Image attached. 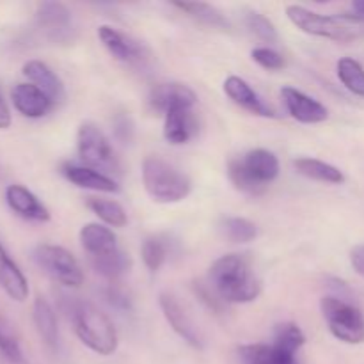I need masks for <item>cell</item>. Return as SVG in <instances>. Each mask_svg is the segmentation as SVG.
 Returning a JSON list of instances; mask_svg holds the SVG:
<instances>
[{
  "label": "cell",
  "mask_w": 364,
  "mask_h": 364,
  "mask_svg": "<svg viewBox=\"0 0 364 364\" xmlns=\"http://www.w3.org/2000/svg\"><path fill=\"white\" fill-rule=\"evenodd\" d=\"M208 287L228 304H247L262 294V281L245 255H224L208 270Z\"/></svg>",
  "instance_id": "6da1fadb"
},
{
  "label": "cell",
  "mask_w": 364,
  "mask_h": 364,
  "mask_svg": "<svg viewBox=\"0 0 364 364\" xmlns=\"http://www.w3.org/2000/svg\"><path fill=\"white\" fill-rule=\"evenodd\" d=\"M68 320L73 326L78 340L98 355H112L119 345V336L109 316L87 301L66 297Z\"/></svg>",
  "instance_id": "7a4b0ae2"
},
{
  "label": "cell",
  "mask_w": 364,
  "mask_h": 364,
  "mask_svg": "<svg viewBox=\"0 0 364 364\" xmlns=\"http://www.w3.org/2000/svg\"><path fill=\"white\" fill-rule=\"evenodd\" d=\"M287 16L299 31L316 38H326L338 43L364 38V20L352 11L340 14H322L304 6L291 4L287 7Z\"/></svg>",
  "instance_id": "3957f363"
},
{
  "label": "cell",
  "mask_w": 364,
  "mask_h": 364,
  "mask_svg": "<svg viewBox=\"0 0 364 364\" xmlns=\"http://www.w3.org/2000/svg\"><path fill=\"white\" fill-rule=\"evenodd\" d=\"M279 176V160L269 149L256 148L240 159L228 164V178L235 188L244 194L258 196L265 192L272 181Z\"/></svg>",
  "instance_id": "277c9868"
},
{
  "label": "cell",
  "mask_w": 364,
  "mask_h": 364,
  "mask_svg": "<svg viewBox=\"0 0 364 364\" xmlns=\"http://www.w3.org/2000/svg\"><path fill=\"white\" fill-rule=\"evenodd\" d=\"M142 183L156 203H180L188 198L192 183L188 176L160 156H146L142 162Z\"/></svg>",
  "instance_id": "5b68a950"
},
{
  "label": "cell",
  "mask_w": 364,
  "mask_h": 364,
  "mask_svg": "<svg viewBox=\"0 0 364 364\" xmlns=\"http://www.w3.org/2000/svg\"><path fill=\"white\" fill-rule=\"evenodd\" d=\"M320 311L336 340L348 345L364 343V315L347 299L327 295L320 301Z\"/></svg>",
  "instance_id": "8992f818"
},
{
  "label": "cell",
  "mask_w": 364,
  "mask_h": 364,
  "mask_svg": "<svg viewBox=\"0 0 364 364\" xmlns=\"http://www.w3.org/2000/svg\"><path fill=\"white\" fill-rule=\"evenodd\" d=\"M77 153L82 164L100 173H121L109 137L95 123H82L77 132Z\"/></svg>",
  "instance_id": "52a82bcc"
},
{
  "label": "cell",
  "mask_w": 364,
  "mask_h": 364,
  "mask_svg": "<svg viewBox=\"0 0 364 364\" xmlns=\"http://www.w3.org/2000/svg\"><path fill=\"white\" fill-rule=\"evenodd\" d=\"M34 262L53 281L68 288H78L84 283L80 263L68 249L53 244H41L34 249Z\"/></svg>",
  "instance_id": "ba28073f"
},
{
  "label": "cell",
  "mask_w": 364,
  "mask_h": 364,
  "mask_svg": "<svg viewBox=\"0 0 364 364\" xmlns=\"http://www.w3.org/2000/svg\"><path fill=\"white\" fill-rule=\"evenodd\" d=\"M36 27L50 43H71L77 34L73 14L60 2H43L36 11Z\"/></svg>",
  "instance_id": "9c48e42d"
},
{
  "label": "cell",
  "mask_w": 364,
  "mask_h": 364,
  "mask_svg": "<svg viewBox=\"0 0 364 364\" xmlns=\"http://www.w3.org/2000/svg\"><path fill=\"white\" fill-rule=\"evenodd\" d=\"M159 304L164 313V318L167 320L171 329H173L185 343L191 345L192 348L201 350V348L205 347V340H203L201 336V331L198 329V326H196L194 320L191 318V315L185 311V308L180 304V301H178L173 294H169V291H162V294L159 295Z\"/></svg>",
  "instance_id": "30bf717a"
},
{
  "label": "cell",
  "mask_w": 364,
  "mask_h": 364,
  "mask_svg": "<svg viewBox=\"0 0 364 364\" xmlns=\"http://www.w3.org/2000/svg\"><path fill=\"white\" fill-rule=\"evenodd\" d=\"M98 38L102 45L105 46L107 52L117 59L119 63L130 64V66H139L148 59V50L139 41L132 39L130 36L123 34L117 28L110 25H102L98 27Z\"/></svg>",
  "instance_id": "8fae6325"
},
{
  "label": "cell",
  "mask_w": 364,
  "mask_h": 364,
  "mask_svg": "<svg viewBox=\"0 0 364 364\" xmlns=\"http://www.w3.org/2000/svg\"><path fill=\"white\" fill-rule=\"evenodd\" d=\"M198 96L188 85L180 82L159 84L148 96V105L153 112L166 116L173 109H194Z\"/></svg>",
  "instance_id": "7c38bea8"
},
{
  "label": "cell",
  "mask_w": 364,
  "mask_h": 364,
  "mask_svg": "<svg viewBox=\"0 0 364 364\" xmlns=\"http://www.w3.org/2000/svg\"><path fill=\"white\" fill-rule=\"evenodd\" d=\"M281 98H283L288 114L294 119H297L299 123L315 124L322 123V121H326L329 117V110H327L326 105H322L318 100L311 98L306 92L290 87V85L281 89Z\"/></svg>",
  "instance_id": "4fadbf2b"
},
{
  "label": "cell",
  "mask_w": 364,
  "mask_h": 364,
  "mask_svg": "<svg viewBox=\"0 0 364 364\" xmlns=\"http://www.w3.org/2000/svg\"><path fill=\"white\" fill-rule=\"evenodd\" d=\"M60 173H63V176L70 183L77 185L80 188L103 192V194H116V192H119V185H117L114 178H110L105 173H100L96 169H91V167L84 166V164L68 162L60 167Z\"/></svg>",
  "instance_id": "5bb4252c"
},
{
  "label": "cell",
  "mask_w": 364,
  "mask_h": 364,
  "mask_svg": "<svg viewBox=\"0 0 364 364\" xmlns=\"http://www.w3.org/2000/svg\"><path fill=\"white\" fill-rule=\"evenodd\" d=\"M11 102H13L14 109L28 119H39L55 107L52 100L31 82L14 85L11 91Z\"/></svg>",
  "instance_id": "9a60e30c"
},
{
  "label": "cell",
  "mask_w": 364,
  "mask_h": 364,
  "mask_svg": "<svg viewBox=\"0 0 364 364\" xmlns=\"http://www.w3.org/2000/svg\"><path fill=\"white\" fill-rule=\"evenodd\" d=\"M299 352L272 340V343H251L238 347V358L244 364H301Z\"/></svg>",
  "instance_id": "2e32d148"
},
{
  "label": "cell",
  "mask_w": 364,
  "mask_h": 364,
  "mask_svg": "<svg viewBox=\"0 0 364 364\" xmlns=\"http://www.w3.org/2000/svg\"><path fill=\"white\" fill-rule=\"evenodd\" d=\"M224 92L228 95V98L233 103L240 105L242 109H245L247 112L255 114V116L262 117H276V110L270 105H267L262 98H259L258 92L244 80V78L237 77V75H231L224 80Z\"/></svg>",
  "instance_id": "e0dca14e"
},
{
  "label": "cell",
  "mask_w": 364,
  "mask_h": 364,
  "mask_svg": "<svg viewBox=\"0 0 364 364\" xmlns=\"http://www.w3.org/2000/svg\"><path fill=\"white\" fill-rule=\"evenodd\" d=\"M6 203L21 219L34 223H48L50 212L45 205L23 185H9L6 188Z\"/></svg>",
  "instance_id": "ac0fdd59"
},
{
  "label": "cell",
  "mask_w": 364,
  "mask_h": 364,
  "mask_svg": "<svg viewBox=\"0 0 364 364\" xmlns=\"http://www.w3.org/2000/svg\"><path fill=\"white\" fill-rule=\"evenodd\" d=\"M198 117L192 109H173L164 116V137L169 144H187L198 135Z\"/></svg>",
  "instance_id": "d6986e66"
},
{
  "label": "cell",
  "mask_w": 364,
  "mask_h": 364,
  "mask_svg": "<svg viewBox=\"0 0 364 364\" xmlns=\"http://www.w3.org/2000/svg\"><path fill=\"white\" fill-rule=\"evenodd\" d=\"M23 75L28 78L31 84H34L36 87L41 89L46 96L53 102V105L57 103H63L64 98H66V91H64V84L59 78V75L45 64L43 60L32 59L27 60L23 64Z\"/></svg>",
  "instance_id": "ffe728a7"
},
{
  "label": "cell",
  "mask_w": 364,
  "mask_h": 364,
  "mask_svg": "<svg viewBox=\"0 0 364 364\" xmlns=\"http://www.w3.org/2000/svg\"><path fill=\"white\" fill-rule=\"evenodd\" d=\"M80 245L85 252L87 258H96V256L109 255V252L119 249L117 244V237L110 228L105 224L98 223H89L85 224L80 230Z\"/></svg>",
  "instance_id": "44dd1931"
},
{
  "label": "cell",
  "mask_w": 364,
  "mask_h": 364,
  "mask_svg": "<svg viewBox=\"0 0 364 364\" xmlns=\"http://www.w3.org/2000/svg\"><path fill=\"white\" fill-rule=\"evenodd\" d=\"M0 288L16 302H23L28 297L27 277L6 251L2 242H0Z\"/></svg>",
  "instance_id": "7402d4cb"
},
{
  "label": "cell",
  "mask_w": 364,
  "mask_h": 364,
  "mask_svg": "<svg viewBox=\"0 0 364 364\" xmlns=\"http://www.w3.org/2000/svg\"><path fill=\"white\" fill-rule=\"evenodd\" d=\"M32 320H34L36 331L43 343L52 350H59L60 336H59V323H57V315L50 302L45 297H38L32 306Z\"/></svg>",
  "instance_id": "603a6c76"
},
{
  "label": "cell",
  "mask_w": 364,
  "mask_h": 364,
  "mask_svg": "<svg viewBox=\"0 0 364 364\" xmlns=\"http://www.w3.org/2000/svg\"><path fill=\"white\" fill-rule=\"evenodd\" d=\"M294 167L299 174L309 180L320 181V183L341 185L345 181V174L333 164H327L318 159H309V156H301L294 160Z\"/></svg>",
  "instance_id": "cb8c5ba5"
},
{
  "label": "cell",
  "mask_w": 364,
  "mask_h": 364,
  "mask_svg": "<svg viewBox=\"0 0 364 364\" xmlns=\"http://www.w3.org/2000/svg\"><path fill=\"white\" fill-rule=\"evenodd\" d=\"M89 265L92 267L98 276L105 277L109 281H116L119 277H123L124 274L130 272L132 269V258L128 256V252H124L123 249H116V251L109 252V255L96 256V258H87Z\"/></svg>",
  "instance_id": "d4e9b609"
},
{
  "label": "cell",
  "mask_w": 364,
  "mask_h": 364,
  "mask_svg": "<svg viewBox=\"0 0 364 364\" xmlns=\"http://www.w3.org/2000/svg\"><path fill=\"white\" fill-rule=\"evenodd\" d=\"M173 7L180 9L181 13L187 14L188 18L196 20L198 23L206 25L212 28H220V31H230L231 25L228 18L217 9L212 4L205 2H173Z\"/></svg>",
  "instance_id": "484cf974"
},
{
  "label": "cell",
  "mask_w": 364,
  "mask_h": 364,
  "mask_svg": "<svg viewBox=\"0 0 364 364\" xmlns=\"http://www.w3.org/2000/svg\"><path fill=\"white\" fill-rule=\"evenodd\" d=\"M85 206L95 213L98 219H102L110 228H124L128 224L127 210L112 199L103 198H87Z\"/></svg>",
  "instance_id": "4316f807"
},
{
  "label": "cell",
  "mask_w": 364,
  "mask_h": 364,
  "mask_svg": "<svg viewBox=\"0 0 364 364\" xmlns=\"http://www.w3.org/2000/svg\"><path fill=\"white\" fill-rule=\"evenodd\" d=\"M336 73L341 84L355 96L364 98V68L352 57H343L338 60Z\"/></svg>",
  "instance_id": "83f0119b"
},
{
  "label": "cell",
  "mask_w": 364,
  "mask_h": 364,
  "mask_svg": "<svg viewBox=\"0 0 364 364\" xmlns=\"http://www.w3.org/2000/svg\"><path fill=\"white\" fill-rule=\"evenodd\" d=\"M220 231L235 244H247L258 237V226L244 217H224L220 220Z\"/></svg>",
  "instance_id": "f1b7e54d"
},
{
  "label": "cell",
  "mask_w": 364,
  "mask_h": 364,
  "mask_svg": "<svg viewBox=\"0 0 364 364\" xmlns=\"http://www.w3.org/2000/svg\"><path fill=\"white\" fill-rule=\"evenodd\" d=\"M141 256L146 269H148L149 272H156V270L162 269L164 263L167 262V256H169V245H167V242L164 240V238L149 237L142 242Z\"/></svg>",
  "instance_id": "f546056e"
},
{
  "label": "cell",
  "mask_w": 364,
  "mask_h": 364,
  "mask_svg": "<svg viewBox=\"0 0 364 364\" xmlns=\"http://www.w3.org/2000/svg\"><path fill=\"white\" fill-rule=\"evenodd\" d=\"M0 354L13 364L23 363V352H21L16 331L2 315H0Z\"/></svg>",
  "instance_id": "4dcf8cb0"
},
{
  "label": "cell",
  "mask_w": 364,
  "mask_h": 364,
  "mask_svg": "<svg viewBox=\"0 0 364 364\" xmlns=\"http://www.w3.org/2000/svg\"><path fill=\"white\" fill-rule=\"evenodd\" d=\"M244 25L255 38H258L263 43H277L279 36H277L276 25L265 16V14L258 13V11H247L244 16Z\"/></svg>",
  "instance_id": "1f68e13d"
},
{
  "label": "cell",
  "mask_w": 364,
  "mask_h": 364,
  "mask_svg": "<svg viewBox=\"0 0 364 364\" xmlns=\"http://www.w3.org/2000/svg\"><path fill=\"white\" fill-rule=\"evenodd\" d=\"M102 297H103V301H105L110 308L116 309V311H119V313H130L132 311L130 295H128L123 288L117 287V284H114V283L107 284V287L102 290Z\"/></svg>",
  "instance_id": "d6a6232c"
},
{
  "label": "cell",
  "mask_w": 364,
  "mask_h": 364,
  "mask_svg": "<svg viewBox=\"0 0 364 364\" xmlns=\"http://www.w3.org/2000/svg\"><path fill=\"white\" fill-rule=\"evenodd\" d=\"M114 137L121 144H132L135 139V123L128 112H117L112 119Z\"/></svg>",
  "instance_id": "836d02e7"
},
{
  "label": "cell",
  "mask_w": 364,
  "mask_h": 364,
  "mask_svg": "<svg viewBox=\"0 0 364 364\" xmlns=\"http://www.w3.org/2000/svg\"><path fill=\"white\" fill-rule=\"evenodd\" d=\"M252 60L256 64H259L262 68L270 71H277L281 68H284V57L279 52H276L270 46H258V48H252L251 52Z\"/></svg>",
  "instance_id": "e575fe53"
},
{
  "label": "cell",
  "mask_w": 364,
  "mask_h": 364,
  "mask_svg": "<svg viewBox=\"0 0 364 364\" xmlns=\"http://www.w3.org/2000/svg\"><path fill=\"white\" fill-rule=\"evenodd\" d=\"M350 265L359 276L364 277V244L355 245L350 251Z\"/></svg>",
  "instance_id": "d590c367"
},
{
  "label": "cell",
  "mask_w": 364,
  "mask_h": 364,
  "mask_svg": "<svg viewBox=\"0 0 364 364\" xmlns=\"http://www.w3.org/2000/svg\"><path fill=\"white\" fill-rule=\"evenodd\" d=\"M11 123H13V119H11L9 107H7L6 100H4L2 92H0V130H7Z\"/></svg>",
  "instance_id": "8d00e7d4"
},
{
  "label": "cell",
  "mask_w": 364,
  "mask_h": 364,
  "mask_svg": "<svg viewBox=\"0 0 364 364\" xmlns=\"http://www.w3.org/2000/svg\"><path fill=\"white\" fill-rule=\"evenodd\" d=\"M352 13L358 14V16H361L364 20V0H355V2L352 4Z\"/></svg>",
  "instance_id": "74e56055"
}]
</instances>
